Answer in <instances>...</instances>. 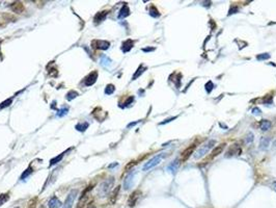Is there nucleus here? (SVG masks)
Returning <instances> with one entry per match:
<instances>
[{
  "label": "nucleus",
  "instance_id": "obj_17",
  "mask_svg": "<svg viewBox=\"0 0 276 208\" xmlns=\"http://www.w3.org/2000/svg\"><path fill=\"white\" fill-rule=\"evenodd\" d=\"M259 127H261V129H262L263 131H267V130L271 129L272 124L268 120H263V121H261V123H259Z\"/></svg>",
  "mask_w": 276,
  "mask_h": 208
},
{
  "label": "nucleus",
  "instance_id": "obj_41",
  "mask_svg": "<svg viewBox=\"0 0 276 208\" xmlns=\"http://www.w3.org/2000/svg\"><path fill=\"white\" fill-rule=\"evenodd\" d=\"M174 119H176V117H172V118H170V119H166V120H165V121H164V122H162L161 124H165V123L171 122L172 120H174Z\"/></svg>",
  "mask_w": 276,
  "mask_h": 208
},
{
  "label": "nucleus",
  "instance_id": "obj_31",
  "mask_svg": "<svg viewBox=\"0 0 276 208\" xmlns=\"http://www.w3.org/2000/svg\"><path fill=\"white\" fill-rule=\"evenodd\" d=\"M12 102H13V98H10L8 100H5L4 102H2L1 104H0V109L6 107V106H10V104H12Z\"/></svg>",
  "mask_w": 276,
  "mask_h": 208
},
{
  "label": "nucleus",
  "instance_id": "obj_39",
  "mask_svg": "<svg viewBox=\"0 0 276 208\" xmlns=\"http://www.w3.org/2000/svg\"><path fill=\"white\" fill-rule=\"evenodd\" d=\"M261 113H262V111H261V109H259V107H254V108L252 109V113H253V115H259Z\"/></svg>",
  "mask_w": 276,
  "mask_h": 208
},
{
  "label": "nucleus",
  "instance_id": "obj_36",
  "mask_svg": "<svg viewBox=\"0 0 276 208\" xmlns=\"http://www.w3.org/2000/svg\"><path fill=\"white\" fill-rule=\"evenodd\" d=\"M264 103L265 104H267V103H272V96L271 95H266L265 96V98H264Z\"/></svg>",
  "mask_w": 276,
  "mask_h": 208
},
{
  "label": "nucleus",
  "instance_id": "obj_44",
  "mask_svg": "<svg viewBox=\"0 0 276 208\" xmlns=\"http://www.w3.org/2000/svg\"><path fill=\"white\" fill-rule=\"evenodd\" d=\"M137 124V122H134V123H131V124H129L128 125V128H130V127H132V126H134V125H136Z\"/></svg>",
  "mask_w": 276,
  "mask_h": 208
},
{
  "label": "nucleus",
  "instance_id": "obj_1",
  "mask_svg": "<svg viewBox=\"0 0 276 208\" xmlns=\"http://www.w3.org/2000/svg\"><path fill=\"white\" fill-rule=\"evenodd\" d=\"M215 144H216V141H215L214 139H211V141H208L207 143H205L201 147H199V148L197 149V151L194 153V158H195V159H199V158L204 157L210 151V149L213 148V146H215Z\"/></svg>",
  "mask_w": 276,
  "mask_h": 208
},
{
  "label": "nucleus",
  "instance_id": "obj_4",
  "mask_svg": "<svg viewBox=\"0 0 276 208\" xmlns=\"http://www.w3.org/2000/svg\"><path fill=\"white\" fill-rule=\"evenodd\" d=\"M77 194H78V190H77V189H72V190L69 193V195H68L67 199H66V201H64L63 207L62 208H72L73 207Z\"/></svg>",
  "mask_w": 276,
  "mask_h": 208
},
{
  "label": "nucleus",
  "instance_id": "obj_35",
  "mask_svg": "<svg viewBox=\"0 0 276 208\" xmlns=\"http://www.w3.org/2000/svg\"><path fill=\"white\" fill-rule=\"evenodd\" d=\"M68 108H61L60 110H58L57 111V117H62V116H64V115H67L68 113Z\"/></svg>",
  "mask_w": 276,
  "mask_h": 208
},
{
  "label": "nucleus",
  "instance_id": "obj_9",
  "mask_svg": "<svg viewBox=\"0 0 276 208\" xmlns=\"http://www.w3.org/2000/svg\"><path fill=\"white\" fill-rule=\"evenodd\" d=\"M194 150H195V145H194V144H193V145H190L187 149H185V150L183 151V153H182V160L183 161L187 160V159H188V158L193 154V151Z\"/></svg>",
  "mask_w": 276,
  "mask_h": 208
},
{
  "label": "nucleus",
  "instance_id": "obj_29",
  "mask_svg": "<svg viewBox=\"0 0 276 208\" xmlns=\"http://www.w3.org/2000/svg\"><path fill=\"white\" fill-rule=\"evenodd\" d=\"M114 91H115V86L113 85V84H108V85L106 86V89H105V94H106V95H111V94H113Z\"/></svg>",
  "mask_w": 276,
  "mask_h": 208
},
{
  "label": "nucleus",
  "instance_id": "obj_13",
  "mask_svg": "<svg viewBox=\"0 0 276 208\" xmlns=\"http://www.w3.org/2000/svg\"><path fill=\"white\" fill-rule=\"evenodd\" d=\"M107 15H108V12H107V11H103V12L98 13V14H97V15L95 16V19H93V21H95V24L101 23V22H103L105 19H106Z\"/></svg>",
  "mask_w": 276,
  "mask_h": 208
},
{
  "label": "nucleus",
  "instance_id": "obj_43",
  "mask_svg": "<svg viewBox=\"0 0 276 208\" xmlns=\"http://www.w3.org/2000/svg\"><path fill=\"white\" fill-rule=\"evenodd\" d=\"M86 208H95V203H93V202H91V203H88V205H87V207H86Z\"/></svg>",
  "mask_w": 276,
  "mask_h": 208
},
{
  "label": "nucleus",
  "instance_id": "obj_25",
  "mask_svg": "<svg viewBox=\"0 0 276 208\" xmlns=\"http://www.w3.org/2000/svg\"><path fill=\"white\" fill-rule=\"evenodd\" d=\"M236 149H238V145H233V146L229 149L227 153L225 154V157H231V156H233V154L236 153Z\"/></svg>",
  "mask_w": 276,
  "mask_h": 208
},
{
  "label": "nucleus",
  "instance_id": "obj_8",
  "mask_svg": "<svg viewBox=\"0 0 276 208\" xmlns=\"http://www.w3.org/2000/svg\"><path fill=\"white\" fill-rule=\"evenodd\" d=\"M97 78H98V72L93 71L91 72V74L88 75L85 79H84V85L85 86H91L97 81Z\"/></svg>",
  "mask_w": 276,
  "mask_h": 208
},
{
  "label": "nucleus",
  "instance_id": "obj_2",
  "mask_svg": "<svg viewBox=\"0 0 276 208\" xmlns=\"http://www.w3.org/2000/svg\"><path fill=\"white\" fill-rule=\"evenodd\" d=\"M113 183H114V179H113V178H109V179L105 180L104 182H102L101 185L99 186V190H98L99 196H100L101 198H104V197L107 196V195L109 194L111 187L113 186Z\"/></svg>",
  "mask_w": 276,
  "mask_h": 208
},
{
  "label": "nucleus",
  "instance_id": "obj_6",
  "mask_svg": "<svg viewBox=\"0 0 276 208\" xmlns=\"http://www.w3.org/2000/svg\"><path fill=\"white\" fill-rule=\"evenodd\" d=\"M93 48L95 49H100V50H107L110 47V43L108 41H102V40H95L91 43Z\"/></svg>",
  "mask_w": 276,
  "mask_h": 208
},
{
  "label": "nucleus",
  "instance_id": "obj_40",
  "mask_svg": "<svg viewBox=\"0 0 276 208\" xmlns=\"http://www.w3.org/2000/svg\"><path fill=\"white\" fill-rule=\"evenodd\" d=\"M133 100H134V97H130V98H129L128 100H127L126 102H125V105H126V106H127V105H130V103L133 102Z\"/></svg>",
  "mask_w": 276,
  "mask_h": 208
},
{
  "label": "nucleus",
  "instance_id": "obj_19",
  "mask_svg": "<svg viewBox=\"0 0 276 208\" xmlns=\"http://www.w3.org/2000/svg\"><path fill=\"white\" fill-rule=\"evenodd\" d=\"M119 189H121V186H116V187H115L114 190L112 191V194H111V196H110V199H109L110 204H114L115 202H116L117 195H118V193H119Z\"/></svg>",
  "mask_w": 276,
  "mask_h": 208
},
{
  "label": "nucleus",
  "instance_id": "obj_5",
  "mask_svg": "<svg viewBox=\"0 0 276 208\" xmlns=\"http://www.w3.org/2000/svg\"><path fill=\"white\" fill-rule=\"evenodd\" d=\"M93 185H88V186L84 189L82 195H81L80 200H79L78 204H77V208H83L84 207V205H85V203L88 200V193L93 189Z\"/></svg>",
  "mask_w": 276,
  "mask_h": 208
},
{
  "label": "nucleus",
  "instance_id": "obj_38",
  "mask_svg": "<svg viewBox=\"0 0 276 208\" xmlns=\"http://www.w3.org/2000/svg\"><path fill=\"white\" fill-rule=\"evenodd\" d=\"M36 199H33L32 201H30V203H29V206H28V208H36Z\"/></svg>",
  "mask_w": 276,
  "mask_h": 208
},
{
  "label": "nucleus",
  "instance_id": "obj_30",
  "mask_svg": "<svg viewBox=\"0 0 276 208\" xmlns=\"http://www.w3.org/2000/svg\"><path fill=\"white\" fill-rule=\"evenodd\" d=\"M32 171H33V170H32V167H28V169H27V170L25 171V172H24L23 174H22V176H21V178H20V179H21V180L26 179V178L28 177L29 175H30L31 173H32Z\"/></svg>",
  "mask_w": 276,
  "mask_h": 208
},
{
  "label": "nucleus",
  "instance_id": "obj_14",
  "mask_svg": "<svg viewBox=\"0 0 276 208\" xmlns=\"http://www.w3.org/2000/svg\"><path fill=\"white\" fill-rule=\"evenodd\" d=\"M224 147H225V144H221V145L217 146L216 148H215L214 150L212 151V153H211V155H210V158H209V159H213L214 157L218 156L219 154H220V153L222 152V151H223Z\"/></svg>",
  "mask_w": 276,
  "mask_h": 208
},
{
  "label": "nucleus",
  "instance_id": "obj_11",
  "mask_svg": "<svg viewBox=\"0 0 276 208\" xmlns=\"http://www.w3.org/2000/svg\"><path fill=\"white\" fill-rule=\"evenodd\" d=\"M133 179H134V173H130L124 180V188L126 190L130 189L133 185Z\"/></svg>",
  "mask_w": 276,
  "mask_h": 208
},
{
  "label": "nucleus",
  "instance_id": "obj_21",
  "mask_svg": "<svg viewBox=\"0 0 276 208\" xmlns=\"http://www.w3.org/2000/svg\"><path fill=\"white\" fill-rule=\"evenodd\" d=\"M101 65L103 66V67H109L110 65H111V60H110L108 56H106V55H102V57H101Z\"/></svg>",
  "mask_w": 276,
  "mask_h": 208
},
{
  "label": "nucleus",
  "instance_id": "obj_10",
  "mask_svg": "<svg viewBox=\"0 0 276 208\" xmlns=\"http://www.w3.org/2000/svg\"><path fill=\"white\" fill-rule=\"evenodd\" d=\"M10 10L16 14H22L24 12V5L20 1H16V2L12 3L10 5Z\"/></svg>",
  "mask_w": 276,
  "mask_h": 208
},
{
  "label": "nucleus",
  "instance_id": "obj_15",
  "mask_svg": "<svg viewBox=\"0 0 276 208\" xmlns=\"http://www.w3.org/2000/svg\"><path fill=\"white\" fill-rule=\"evenodd\" d=\"M133 45H134V42L132 41V40H127V41H125L124 43H123L121 50H123V52H129V51L132 49Z\"/></svg>",
  "mask_w": 276,
  "mask_h": 208
},
{
  "label": "nucleus",
  "instance_id": "obj_16",
  "mask_svg": "<svg viewBox=\"0 0 276 208\" xmlns=\"http://www.w3.org/2000/svg\"><path fill=\"white\" fill-rule=\"evenodd\" d=\"M129 15H130V10H129V6L127 4H124V6L121 7V10L119 11L118 18H119V19H124V18H126L127 16H129Z\"/></svg>",
  "mask_w": 276,
  "mask_h": 208
},
{
  "label": "nucleus",
  "instance_id": "obj_46",
  "mask_svg": "<svg viewBox=\"0 0 276 208\" xmlns=\"http://www.w3.org/2000/svg\"><path fill=\"white\" fill-rule=\"evenodd\" d=\"M15 208H20V207H15Z\"/></svg>",
  "mask_w": 276,
  "mask_h": 208
},
{
  "label": "nucleus",
  "instance_id": "obj_12",
  "mask_svg": "<svg viewBox=\"0 0 276 208\" xmlns=\"http://www.w3.org/2000/svg\"><path fill=\"white\" fill-rule=\"evenodd\" d=\"M61 202L58 200L56 197H52L48 202V207L49 208H59L61 207Z\"/></svg>",
  "mask_w": 276,
  "mask_h": 208
},
{
  "label": "nucleus",
  "instance_id": "obj_26",
  "mask_svg": "<svg viewBox=\"0 0 276 208\" xmlns=\"http://www.w3.org/2000/svg\"><path fill=\"white\" fill-rule=\"evenodd\" d=\"M150 15L152 16V17L157 18V17H159V16H160V13H159V11L156 8V6L152 5V6H151V8H150Z\"/></svg>",
  "mask_w": 276,
  "mask_h": 208
},
{
  "label": "nucleus",
  "instance_id": "obj_20",
  "mask_svg": "<svg viewBox=\"0 0 276 208\" xmlns=\"http://www.w3.org/2000/svg\"><path fill=\"white\" fill-rule=\"evenodd\" d=\"M178 165H180V160H178V159H174V160L172 161V162H170V165L167 167V170H168L169 172L174 173L176 170H178Z\"/></svg>",
  "mask_w": 276,
  "mask_h": 208
},
{
  "label": "nucleus",
  "instance_id": "obj_34",
  "mask_svg": "<svg viewBox=\"0 0 276 208\" xmlns=\"http://www.w3.org/2000/svg\"><path fill=\"white\" fill-rule=\"evenodd\" d=\"M213 86H214V84H213L212 81H208L207 84H206V90H207L208 93H211L213 90Z\"/></svg>",
  "mask_w": 276,
  "mask_h": 208
},
{
  "label": "nucleus",
  "instance_id": "obj_28",
  "mask_svg": "<svg viewBox=\"0 0 276 208\" xmlns=\"http://www.w3.org/2000/svg\"><path fill=\"white\" fill-rule=\"evenodd\" d=\"M8 200H10V194H1L0 195V206L3 205Z\"/></svg>",
  "mask_w": 276,
  "mask_h": 208
},
{
  "label": "nucleus",
  "instance_id": "obj_32",
  "mask_svg": "<svg viewBox=\"0 0 276 208\" xmlns=\"http://www.w3.org/2000/svg\"><path fill=\"white\" fill-rule=\"evenodd\" d=\"M256 58L259 60H268L270 58V54L269 53H263V54H259L256 56Z\"/></svg>",
  "mask_w": 276,
  "mask_h": 208
},
{
  "label": "nucleus",
  "instance_id": "obj_33",
  "mask_svg": "<svg viewBox=\"0 0 276 208\" xmlns=\"http://www.w3.org/2000/svg\"><path fill=\"white\" fill-rule=\"evenodd\" d=\"M252 141H253V133H252V132H248L247 135L245 137V143L249 144V143H251Z\"/></svg>",
  "mask_w": 276,
  "mask_h": 208
},
{
  "label": "nucleus",
  "instance_id": "obj_45",
  "mask_svg": "<svg viewBox=\"0 0 276 208\" xmlns=\"http://www.w3.org/2000/svg\"><path fill=\"white\" fill-rule=\"evenodd\" d=\"M273 186H274V188L276 189V182H274V183H273Z\"/></svg>",
  "mask_w": 276,
  "mask_h": 208
},
{
  "label": "nucleus",
  "instance_id": "obj_23",
  "mask_svg": "<svg viewBox=\"0 0 276 208\" xmlns=\"http://www.w3.org/2000/svg\"><path fill=\"white\" fill-rule=\"evenodd\" d=\"M145 70H146V68H145V67H143V66L141 65L140 67H139V68H138V69H137V71H136V73H135V74L133 75V78H132V80H135L136 78H138V77L140 76V75L142 74V73H143V72L145 71Z\"/></svg>",
  "mask_w": 276,
  "mask_h": 208
},
{
  "label": "nucleus",
  "instance_id": "obj_7",
  "mask_svg": "<svg viewBox=\"0 0 276 208\" xmlns=\"http://www.w3.org/2000/svg\"><path fill=\"white\" fill-rule=\"evenodd\" d=\"M140 195H141L140 190L133 191V193L131 194V196L129 197V199H128V205L130 206V207H134V206L136 205V203H137L138 199H139Z\"/></svg>",
  "mask_w": 276,
  "mask_h": 208
},
{
  "label": "nucleus",
  "instance_id": "obj_27",
  "mask_svg": "<svg viewBox=\"0 0 276 208\" xmlns=\"http://www.w3.org/2000/svg\"><path fill=\"white\" fill-rule=\"evenodd\" d=\"M76 97H78V93H77L76 91H70L69 93L67 94V100H69V101H71V100H73V99H75Z\"/></svg>",
  "mask_w": 276,
  "mask_h": 208
},
{
  "label": "nucleus",
  "instance_id": "obj_3",
  "mask_svg": "<svg viewBox=\"0 0 276 208\" xmlns=\"http://www.w3.org/2000/svg\"><path fill=\"white\" fill-rule=\"evenodd\" d=\"M164 156H165L164 153H161L159 154V155H156L155 157H153L151 160H148V162H145V165H143V171H148L150 170V169H152V167H156L158 163H160V161L163 159Z\"/></svg>",
  "mask_w": 276,
  "mask_h": 208
},
{
  "label": "nucleus",
  "instance_id": "obj_18",
  "mask_svg": "<svg viewBox=\"0 0 276 208\" xmlns=\"http://www.w3.org/2000/svg\"><path fill=\"white\" fill-rule=\"evenodd\" d=\"M269 143H270V139L269 137H262L261 139V143H259V149L261 150H266L269 147Z\"/></svg>",
  "mask_w": 276,
  "mask_h": 208
},
{
  "label": "nucleus",
  "instance_id": "obj_37",
  "mask_svg": "<svg viewBox=\"0 0 276 208\" xmlns=\"http://www.w3.org/2000/svg\"><path fill=\"white\" fill-rule=\"evenodd\" d=\"M136 163H137V162H136V161H134V160H133V161H130V163H128V165H126V167H125V170H126V171L130 170V169H131V167H133L134 165H136Z\"/></svg>",
  "mask_w": 276,
  "mask_h": 208
},
{
  "label": "nucleus",
  "instance_id": "obj_42",
  "mask_svg": "<svg viewBox=\"0 0 276 208\" xmlns=\"http://www.w3.org/2000/svg\"><path fill=\"white\" fill-rule=\"evenodd\" d=\"M155 50V48H144V49H142V51H144V52H148V51H154Z\"/></svg>",
  "mask_w": 276,
  "mask_h": 208
},
{
  "label": "nucleus",
  "instance_id": "obj_22",
  "mask_svg": "<svg viewBox=\"0 0 276 208\" xmlns=\"http://www.w3.org/2000/svg\"><path fill=\"white\" fill-rule=\"evenodd\" d=\"M88 126H89V124H88L87 122H82V123H79V124L76 125V129L78 130V131H85L86 129L88 128Z\"/></svg>",
  "mask_w": 276,
  "mask_h": 208
},
{
  "label": "nucleus",
  "instance_id": "obj_24",
  "mask_svg": "<svg viewBox=\"0 0 276 208\" xmlns=\"http://www.w3.org/2000/svg\"><path fill=\"white\" fill-rule=\"evenodd\" d=\"M64 154H66V152H63V153L59 154V155L56 156V157L52 158V159H51V161H50V165H56L57 162H59V161L61 160L62 158H63V155H64Z\"/></svg>",
  "mask_w": 276,
  "mask_h": 208
}]
</instances>
